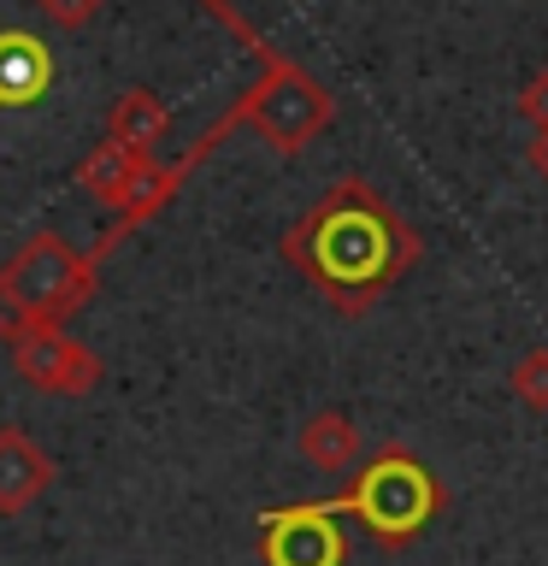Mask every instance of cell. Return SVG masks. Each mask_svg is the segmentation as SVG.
Returning a JSON list of instances; mask_svg holds the SVG:
<instances>
[{"label":"cell","instance_id":"6da1fadb","mask_svg":"<svg viewBox=\"0 0 548 566\" xmlns=\"http://www.w3.org/2000/svg\"><path fill=\"white\" fill-rule=\"evenodd\" d=\"M283 260L313 283V295L342 318H366L424 260V237L366 177H336L283 230Z\"/></svg>","mask_w":548,"mask_h":566},{"label":"cell","instance_id":"7a4b0ae2","mask_svg":"<svg viewBox=\"0 0 548 566\" xmlns=\"http://www.w3.org/2000/svg\"><path fill=\"white\" fill-rule=\"evenodd\" d=\"M336 520H360V531L383 555H401L424 537V525L449 507V484L424 467V460L407 449V442L389 437L378 454L366 460L360 472H348V484L318 502Z\"/></svg>","mask_w":548,"mask_h":566},{"label":"cell","instance_id":"3957f363","mask_svg":"<svg viewBox=\"0 0 548 566\" xmlns=\"http://www.w3.org/2000/svg\"><path fill=\"white\" fill-rule=\"evenodd\" d=\"M212 7H219V12L230 18V24L242 30V42L254 48V60H260V83L242 95L236 124H254L265 148L283 154V159H295L313 136H325L330 124H336V95L313 77L307 65H295L289 53H277L272 42H260V35L247 30L242 18L224 7V0H212Z\"/></svg>","mask_w":548,"mask_h":566},{"label":"cell","instance_id":"277c9868","mask_svg":"<svg viewBox=\"0 0 548 566\" xmlns=\"http://www.w3.org/2000/svg\"><path fill=\"white\" fill-rule=\"evenodd\" d=\"M95 283H101V265L77 254L65 237L42 230L0 265V307L18 325H65L77 307H88Z\"/></svg>","mask_w":548,"mask_h":566},{"label":"cell","instance_id":"5b68a950","mask_svg":"<svg viewBox=\"0 0 548 566\" xmlns=\"http://www.w3.org/2000/svg\"><path fill=\"white\" fill-rule=\"evenodd\" d=\"M12 354V371L24 378L35 396H60V401H77L88 396V389H101L106 378V366H101V354L83 343V336H71L60 325H18L12 318V331L0 336Z\"/></svg>","mask_w":548,"mask_h":566},{"label":"cell","instance_id":"8992f818","mask_svg":"<svg viewBox=\"0 0 548 566\" xmlns=\"http://www.w3.org/2000/svg\"><path fill=\"white\" fill-rule=\"evenodd\" d=\"M260 560L265 566H342L348 537L336 513L318 502H289V507H260Z\"/></svg>","mask_w":548,"mask_h":566},{"label":"cell","instance_id":"52a82bcc","mask_svg":"<svg viewBox=\"0 0 548 566\" xmlns=\"http://www.w3.org/2000/svg\"><path fill=\"white\" fill-rule=\"evenodd\" d=\"M53 478H60V467H53V454L42 442L24 424H0V513L7 520L30 513L53 490Z\"/></svg>","mask_w":548,"mask_h":566},{"label":"cell","instance_id":"ba28073f","mask_svg":"<svg viewBox=\"0 0 548 566\" xmlns=\"http://www.w3.org/2000/svg\"><path fill=\"white\" fill-rule=\"evenodd\" d=\"M53 83V48L30 30H0V106H30Z\"/></svg>","mask_w":548,"mask_h":566},{"label":"cell","instance_id":"9c48e42d","mask_svg":"<svg viewBox=\"0 0 548 566\" xmlns=\"http://www.w3.org/2000/svg\"><path fill=\"white\" fill-rule=\"evenodd\" d=\"M154 159H136V154H124L113 136L106 142H95L88 148V159L77 166V184L88 189V201H101V207H113V212H124L130 207V195H136V184H141V171H148Z\"/></svg>","mask_w":548,"mask_h":566},{"label":"cell","instance_id":"30bf717a","mask_svg":"<svg viewBox=\"0 0 548 566\" xmlns=\"http://www.w3.org/2000/svg\"><path fill=\"white\" fill-rule=\"evenodd\" d=\"M360 424H354L342 407H318V413L301 424V437H295V449L301 460H307L313 472H348L354 460H360Z\"/></svg>","mask_w":548,"mask_h":566},{"label":"cell","instance_id":"8fae6325","mask_svg":"<svg viewBox=\"0 0 548 566\" xmlns=\"http://www.w3.org/2000/svg\"><path fill=\"white\" fill-rule=\"evenodd\" d=\"M166 130H171V106L159 95H148V88H124L113 118H106V136H113L124 154H136V159H154V148L166 142Z\"/></svg>","mask_w":548,"mask_h":566},{"label":"cell","instance_id":"7c38bea8","mask_svg":"<svg viewBox=\"0 0 548 566\" xmlns=\"http://www.w3.org/2000/svg\"><path fill=\"white\" fill-rule=\"evenodd\" d=\"M507 389L519 396L530 413H548V343H537V348H525L519 360H513V371H507Z\"/></svg>","mask_w":548,"mask_h":566},{"label":"cell","instance_id":"4fadbf2b","mask_svg":"<svg viewBox=\"0 0 548 566\" xmlns=\"http://www.w3.org/2000/svg\"><path fill=\"white\" fill-rule=\"evenodd\" d=\"M519 118L530 130H548V65L530 71V83L519 88Z\"/></svg>","mask_w":548,"mask_h":566},{"label":"cell","instance_id":"5bb4252c","mask_svg":"<svg viewBox=\"0 0 548 566\" xmlns=\"http://www.w3.org/2000/svg\"><path fill=\"white\" fill-rule=\"evenodd\" d=\"M35 7H42L60 30H83L88 18H95V12L106 7V0H35Z\"/></svg>","mask_w":548,"mask_h":566},{"label":"cell","instance_id":"9a60e30c","mask_svg":"<svg viewBox=\"0 0 548 566\" xmlns=\"http://www.w3.org/2000/svg\"><path fill=\"white\" fill-rule=\"evenodd\" d=\"M525 159H530V171L548 184V130H530V142H525Z\"/></svg>","mask_w":548,"mask_h":566}]
</instances>
